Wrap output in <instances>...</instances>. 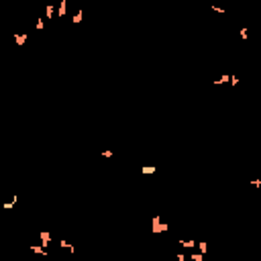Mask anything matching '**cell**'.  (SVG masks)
I'll return each instance as SVG.
<instances>
[{
    "instance_id": "obj_8",
    "label": "cell",
    "mask_w": 261,
    "mask_h": 261,
    "mask_svg": "<svg viewBox=\"0 0 261 261\" xmlns=\"http://www.w3.org/2000/svg\"><path fill=\"white\" fill-rule=\"evenodd\" d=\"M141 171L145 173V176H151V173H155V171H157V167H155V165H143Z\"/></svg>"
},
{
    "instance_id": "obj_17",
    "label": "cell",
    "mask_w": 261,
    "mask_h": 261,
    "mask_svg": "<svg viewBox=\"0 0 261 261\" xmlns=\"http://www.w3.org/2000/svg\"><path fill=\"white\" fill-rule=\"evenodd\" d=\"M212 10L218 13V14H224V8H220V6H216V4H212Z\"/></svg>"
},
{
    "instance_id": "obj_2",
    "label": "cell",
    "mask_w": 261,
    "mask_h": 261,
    "mask_svg": "<svg viewBox=\"0 0 261 261\" xmlns=\"http://www.w3.org/2000/svg\"><path fill=\"white\" fill-rule=\"evenodd\" d=\"M39 239H41V245H43V247H47V249H49V243H51V235H49L47 231H41V233H39Z\"/></svg>"
},
{
    "instance_id": "obj_16",
    "label": "cell",
    "mask_w": 261,
    "mask_h": 261,
    "mask_svg": "<svg viewBox=\"0 0 261 261\" xmlns=\"http://www.w3.org/2000/svg\"><path fill=\"white\" fill-rule=\"evenodd\" d=\"M80 21H82V10H78V13H76V17H73V25H78Z\"/></svg>"
},
{
    "instance_id": "obj_19",
    "label": "cell",
    "mask_w": 261,
    "mask_h": 261,
    "mask_svg": "<svg viewBox=\"0 0 261 261\" xmlns=\"http://www.w3.org/2000/svg\"><path fill=\"white\" fill-rule=\"evenodd\" d=\"M249 184H251V186H257V188H261V180H249Z\"/></svg>"
},
{
    "instance_id": "obj_1",
    "label": "cell",
    "mask_w": 261,
    "mask_h": 261,
    "mask_svg": "<svg viewBox=\"0 0 261 261\" xmlns=\"http://www.w3.org/2000/svg\"><path fill=\"white\" fill-rule=\"evenodd\" d=\"M167 231H169V224L161 223V216H159V214H155L153 220H151V233L159 235V233H167Z\"/></svg>"
},
{
    "instance_id": "obj_9",
    "label": "cell",
    "mask_w": 261,
    "mask_h": 261,
    "mask_svg": "<svg viewBox=\"0 0 261 261\" xmlns=\"http://www.w3.org/2000/svg\"><path fill=\"white\" fill-rule=\"evenodd\" d=\"M65 8H68V4H65V0H61L59 10H57V17H63V14H65Z\"/></svg>"
},
{
    "instance_id": "obj_7",
    "label": "cell",
    "mask_w": 261,
    "mask_h": 261,
    "mask_svg": "<svg viewBox=\"0 0 261 261\" xmlns=\"http://www.w3.org/2000/svg\"><path fill=\"white\" fill-rule=\"evenodd\" d=\"M227 82H231V78H228V73H223V76H220L216 82H212V84L214 86H223V84H227Z\"/></svg>"
},
{
    "instance_id": "obj_18",
    "label": "cell",
    "mask_w": 261,
    "mask_h": 261,
    "mask_svg": "<svg viewBox=\"0 0 261 261\" xmlns=\"http://www.w3.org/2000/svg\"><path fill=\"white\" fill-rule=\"evenodd\" d=\"M102 157H106V159L112 157V151H110V149H104V151H102Z\"/></svg>"
},
{
    "instance_id": "obj_5",
    "label": "cell",
    "mask_w": 261,
    "mask_h": 261,
    "mask_svg": "<svg viewBox=\"0 0 261 261\" xmlns=\"http://www.w3.org/2000/svg\"><path fill=\"white\" fill-rule=\"evenodd\" d=\"M53 14H55V4H51V2H49V4L45 6V18H49V21H51Z\"/></svg>"
},
{
    "instance_id": "obj_13",
    "label": "cell",
    "mask_w": 261,
    "mask_h": 261,
    "mask_svg": "<svg viewBox=\"0 0 261 261\" xmlns=\"http://www.w3.org/2000/svg\"><path fill=\"white\" fill-rule=\"evenodd\" d=\"M14 204H17V196H14L10 202H4V208H6V210H13V208H14Z\"/></svg>"
},
{
    "instance_id": "obj_11",
    "label": "cell",
    "mask_w": 261,
    "mask_h": 261,
    "mask_svg": "<svg viewBox=\"0 0 261 261\" xmlns=\"http://www.w3.org/2000/svg\"><path fill=\"white\" fill-rule=\"evenodd\" d=\"M239 35H241V39H243V41H247V39H249V29H247V27H243V29L239 31Z\"/></svg>"
},
{
    "instance_id": "obj_4",
    "label": "cell",
    "mask_w": 261,
    "mask_h": 261,
    "mask_svg": "<svg viewBox=\"0 0 261 261\" xmlns=\"http://www.w3.org/2000/svg\"><path fill=\"white\" fill-rule=\"evenodd\" d=\"M31 251L37 255H47V247H43V245H31Z\"/></svg>"
},
{
    "instance_id": "obj_6",
    "label": "cell",
    "mask_w": 261,
    "mask_h": 261,
    "mask_svg": "<svg viewBox=\"0 0 261 261\" xmlns=\"http://www.w3.org/2000/svg\"><path fill=\"white\" fill-rule=\"evenodd\" d=\"M180 245H182V247H186V249L198 247V243H196V241H192V239H188V241H186V239H180Z\"/></svg>"
},
{
    "instance_id": "obj_20",
    "label": "cell",
    "mask_w": 261,
    "mask_h": 261,
    "mask_svg": "<svg viewBox=\"0 0 261 261\" xmlns=\"http://www.w3.org/2000/svg\"><path fill=\"white\" fill-rule=\"evenodd\" d=\"M237 84H239V78H237V76H231V86H237Z\"/></svg>"
},
{
    "instance_id": "obj_14",
    "label": "cell",
    "mask_w": 261,
    "mask_h": 261,
    "mask_svg": "<svg viewBox=\"0 0 261 261\" xmlns=\"http://www.w3.org/2000/svg\"><path fill=\"white\" fill-rule=\"evenodd\" d=\"M190 259H192V261H202V259H204V253H194Z\"/></svg>"
},
{
    "instance_id": "obj_12",
    "label": "cell",
    "mask_w": 261,
    "mask_h": 261,
    "mask_svg": "<svg viewBox=\"0 0 261 261\" xmlns=\"http://www.w3.org/2000/svg\"><path fill=\"white\" fill-rule=\"evenodd\" d=\"M198 251H200V253H206V251H208V243L200 241V243H198Z\"/></svg>"
},
{
    "instance_id": "obj_15",
    "label": "cell",
    "mask_w": 261,
    "mask_h": 261,
    "mask_svg": "<svg viewBox=\"0 0 261 261\" xmlns=\"http://www.w3.org/2000/svg\"><path fill=\"white\" fill-rule=\"evenodd\" d=\"M35 27H37V31H43L45 29V21H43V18H37V25Z\"/></svg>"
},
{
    "instance_id": "obj_10",
    "label": "cell",
    "mask_w": 261,
    "mask_h": 261,
    "mask_svg": "<svg viewBox=\"0 0 261 261\" xmlns=\"http://www.w3.org/2000/svg\"><path fill=\"white\" fill-rule=\"evenodd\" d=\"M59 247H61V249H68L69 253H73V251H76V249H73V245H68L65 241H59Z\"/></svg>"
},
{
    "instance_id": "obj_3",
    "label": "cell",
    "mask_w": 261,
    "mask_h": 261,
    "mask_svg": "<svg viewBox=\"0 0 261 261\" xmlns=\"http://www.w3.org/2000/svg\"><path fill=\"white\" fill-rule=\"evenodd\" d=\"M27 39H29L27 33H14V41H17V45H21V47L27 43Z\"/></svg>"
}]
</instances>
